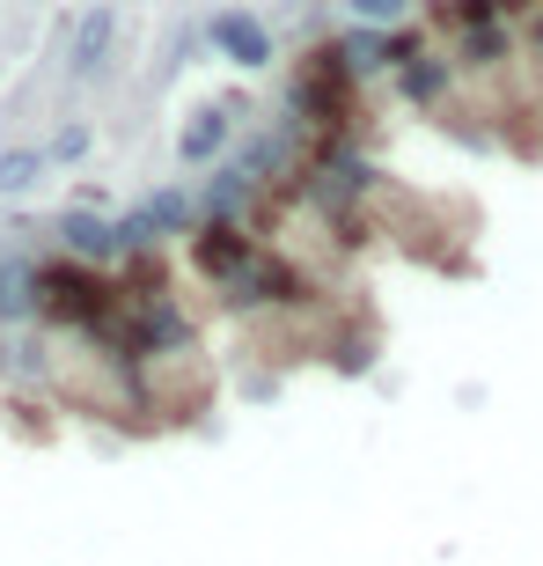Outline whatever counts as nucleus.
<instances>
[{
    "mask_svg": "<svg viewBox=\"0 0 543 566\" xmlns=\"http://www.w3.org/2000/svg\"><path fill=\"white\" fill-rule=\"evenodd\" d=\"M104 44H110V8H96V15L82 22V38H74V66L88 74V66L104 60Z\"/></svg>",
    "mask_w": 543,
    "mask_h": 566,
    "instance_id": "f257e3e1",
    "label": "nucleus"
},
{
    "mask_svg": "<svg viewBox=\"0 0 543 566\" xmlns=\"http://www.w3.org/2000/svg\"><path fill=\"white\" fill-rule=\"evenodd\" d=\"M30 169H38V155H8L0 163V185H30Z\"/></svg>",
    "mask_w": 543,
    "mask_h": 566,
    "instance_id": "f03ea898",
    "label": "nucleus"
},
{
    "mask_svg": "<svg viewBox=\"0 0 543 566\" xmlns=\"http://www.w3.org/2000/svg\"><path fill=\"white\" fill-rule=\"evenodd\" d=\"M353 15H368V22H390V15H404V0H353Z\"/></svg>",
    "mask_w": 543,
    "mask_h": 566,
    "instance_id": "7ed1b4c3",
    "label": "nucleus"
}]
</instances>
